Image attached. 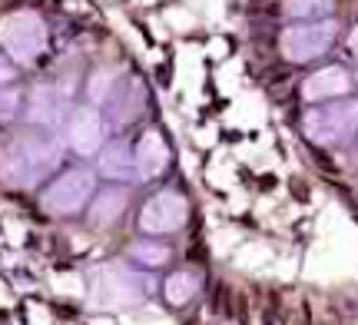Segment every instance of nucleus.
<instances>
[{"instance_id": "f257e3e1", "label": "nucleus", "mask_w": 358, "mask_h": 325, "mask_svg": "<svg viewBox=\"0 0 358 325\" xmlns=\"http://www.w3.org/2000/svg\"><path fill=\"white\" fill-rule=\"evenodd\" d=\"M64 130H30L13 133L0 146V180L13 189H37L64 169L66 159Z\"/></svg>"}, {"instance_id": "f03ea898", "label": "nucleus", "mask_w": 358, "mask_h": 325, "mask_svg": "<svg viewBox=\"0 0 358 325\" xmlns=\"http://www.w3.org/2000/svg\"><path fill=\"white\" fill-rule=\"evenodd\" d=\"M50 47V24L34 7H13L0 17V50L17 66H37Z\"/></svg>"}, {"instance_id": "7ed1b4c3", "label": "nucleus", "mask_w": 358, "mask_h": 325, "mask_svg": "<svg viewBox=\"0 0 358 325\" xmlns=\"http://www.w3.org/2000/svg\"><path fill=\"white\" fill-rule=\"evenodd\" d=\"M96 166H66L40 189V209L47 216H77L96 196Z\"/></svg>"}, {"instance_id": "20e7f679", "label": "nucleus", "mask_w": 358, "mask_h": 325, "mask_svg": "<svg viewBox=\"0 0 358 325\" xmlns=\"http://www.w3.org/2000/svg\"><path fill=\"white\" fill-rule=\"evenodd\" d=\"M73 90H77L73 77L40 80L30 90H24V103H20V117L17 120H24L30 130H64Z\"/></svg>"}, {"instance_id": "39448f33", "label": "nucleus", "mask_w": 358, "mask_h": 325, "mask_svg": "<svg viewBox=\"0 0 358 325\" xmlns=\"http://www.w3.org/2000/svg\"><path fill=\"white\" fill-rule=\"evenodd\" d=\"M110 123H113V120L103 113L100 103L83 100V103L70 106V113H66V120H64L66 150L80 159H96L103 146L110 143V140H106V136H110Z\"/></svg>"}, {"instance_id": "423d86ee", "label": "nucleus", "mask_w": 358, "mask_h": 325, "mask_svg": "<svg viewBox=\"0 0 358 325\" xmlns=\"http://www.w3.org/2000/svg\"><path fill=\"white\" fill-rule=\"evenodd\" d=\"M335 40V24L329 20H302L282 30L279 37V50L289 64H308V60H319L322 53L332 47Z\"/></svg>"}, {"instance_id": "0eeeda50", "label": "nucleus", "mask_w": 358, "mask_h": 325, "mask_svg": "<svg viewBox=\"0 0 358 325\" xmlns=\"http://www.w3.org/2000/svg\"><path fill=\"white\" fill-rule=\"evenodd\" d=\"M189 219V203L179 189H159L140 206V229L146 236H169Z\"/></svg>"}, {"instance_id": "6e6552de", "label": "nucleus", "mask_w": 358, "mask_h": 325, "mask_svg": "<svg viewBox=\"0 0 358 325\" xmlns=\"http://www.w3.org/2000/svg\"><path fill=\"white\" fill-rule=\"evenodd\" d=\"M358 127V103H332L319 106L306 117V133L312 143L319 146H335L348 140Z\"/></svg>"}, {"instance_id": "1a4fd4ad", "label": "nucleus", "mask_w": 358, "mask_h": 325, "mask_svg": "<svg viewBox=\"0 0 358 325\" xmlns=\"http://www.w3.org/2000/svg\"><path fill=\"white\" fill-rule=\"evenodd\" d=\"M133 157H136V180H140V182L159 180V176L169 169L166 136L156 130V127L143 130V136L136 140V146H133Z\"/></svg>"}, {"instance_id": "9d476101", "label": "nucleus", "mask_w": 358, "mask_h": 325, "mask_svg": "<svg viewBox=\"0 0 358 325\" xmlns=\"http://www.w3.org/2000/svg\"><path fill=\"white\" fill-rule=\"evenodd\" d=\"M96 176L110 182H133L136 180V157L127 140H110L96 157Z\"/></svg>"}, {"instance_id": "9b49d317", "label": "nucleus", "mask_w": 358, "mask_h": 325, "mask_svg": "<svg viewBox=\"0 0 358 325\" xmlns=\"http://www.w3.org/2000/svg\"><path fill=\"white\" fill-rule=\"evenodd\" d=\"M87 209H90V222H93V226H110V222H116L123 216V209H127V186L113 182V186L96 189V196H93V203H90Z\"/></svg>"}, {"instance_id": "f8f14e48", "label": "nucleus", "mask_w": 358, "mask_h": 325, "mask_svg": "<svg viewBox=\"0 0 358 325\" xmlns=\"http://www.w3.org/2000/svg\"><path fill=\"white\" fill-rule=\"evenodd\" d=\"M348 90V73L342 66H325L319 73L302 83V96L306 100H332V96H342Z\"/></svg>"}, {"instance_id": "ddd939ff", "label": "nucleus", "mask_w": 358, "mask_h": 325, "mask_svg": "<svg viewBox=\"0 0 358 325\" xmlns=\"http://www.w3.org/2000/svg\"><path fill=\"white\" fill-rule=\"evenodd\" d=\"M163 292H166V302L169 305H186V302L199 292V275L189 273V269H179V273H173L166 279V286H163Z\"/></svg>"}, {"instance_id": "4468645a", "label": "nucleus", "mask_w": 358, "mask_h": 325, "mask_svg": "<svg viewBox=\"0 0 358 325\" xmlns=\"http://www.w3.org/2000/svg\"><path fill=\"white\" fill-rule=\"evenodd\" d=\"M20 80V77H17ZM7 83V87H0V130H7L17 123L20 117V103H24V90H20V83Z\"/></svg>"}, {"instance_id": "2eb2a0df", "label": "nucleus", "mask_w": 358, "mask_h": 325, "mask_svg": "<svg viewBox=\"0 0 358 325\" xmlns=\"http://www.w3.org/2000/svg\"><path fill=\"white\" fill-rule=\"evenodd\" d=\"M282 10L295 20H319L332 10V0H282Z\"/></svg>"}, {"instance_id": "dca6fc26", "label": "nucleus", "mask_w": 358, "mask_h": 325, "mask_svg": "<svg viewBox=\"0 0 358 325\" xmlns=\"http://www.w3.org/2000/svg\"><path fill=\"white\" fill-rule=\"evenodd\" d=\"M133 259L140 262V266H163L169 259V249L153 243V239H146V243H136L133 246Z\"/></svg>"}, {"instance_id": "f3484780", "label": "nucleus", "mask_w": 358, "mask_h": 325, "mask_svg": "<svg viewBox=\"0 0 358 325\" xmlns=\"http://www.w3.org/2000/svg\"><path fill=\"white\" fill-rule=\"evenodd\" d=\"M20 77V66L13 64L7 53L0 50V87H7V83H13V80Z\"/></svg>"}, {"instance_id": "a211bd4d", "label": "nucleus", "mask_w": 358, "mask_h": 325, "mask_svg": "<svg viewBox=\"0 0 358 325\" xmlns=\"http://www.w3.org/2000/svg\"><path fill=\"white\" fill-rule=\"evenodd\" d=\"M348 43H352V50L358 53V27H355V30H352V40H348Z\"/></svg>"}]
</instances>
